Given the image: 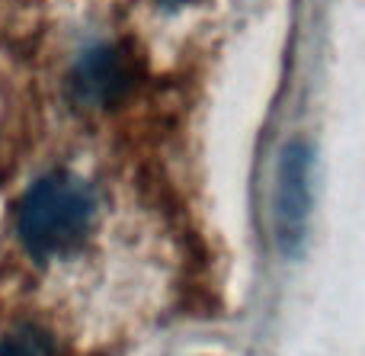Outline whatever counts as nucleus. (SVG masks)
<instances>
[{
  "instance_id": "39448f33",
  "label": "nucleus",
  "mask_w": 365,
  "mask_h": 356,
  "mask_svg": "<svg viewBox=\"0 0 365 356\" xmlns=\"http://www.w3.org/2000/svg\"><path fill=\"white\" fill-rule=\"evenodd\" d=\"M167 4H189V0H167Z\"/></svg>"
},
{
  "instance_id": "f257e3e1",
  "label": "nucleus",
  "mask_w": 365,
  "mask_h": 356,
  "mask_svg": "<svg viewBox=\"0 0 365 356\" xmlns=\"http://www.w3.org/2000/svg\"><path fill=\"white\" fill-rule=\"evenodd\" d=\"M96 222V193L68 171L45 173L26 190L16 209V231L36 257L74 254Z\"/></svg>"
},
{
  "instance_id": "7ed1b4c3",
  "label": "nucleus",
  "mask_w": 365,
  "mask_h": 356,
  "mask_svg": "<svg viewBox=\"0 0 365 356\" xmlns=\"http://www.w3.org/2000/svg\"><path fill=\"white\" fill-rule=\"evenodd\" d=\"M135 83V58L115 42L90 45L71 71V96L77 106L106 109L128 96Z\"/></svg>"
},
{
  "instance_id": "f03ea898",
  "label": "nucleus",
  "mask_w": 365,
  "mask_h": 356,
  "mask_svg": "<svg viewBox=\"0 0 365 356\" xmlns=\"http://www.w3.org/2000/svg\"><path fill=\"white\" fill-rule=\"evenodd\" d=\"M311 164L314 154L304 138L285 145L276 177V238L285 254H298L311 228Z\"/></svg>"
},
{
  "instance_id": "20e7f679",
  "label": "nucleus",
  "mask_w": 365,
  "mask_h": 356,
  "mask_svg": "<svg viewBox=\"0 0 365 356\" xmlns=\"http://www.w3.org/2000/svg\"><path fill=\"white\" fill-rule=\"evenodd\" d=\"M0 356H55V344L38 327H19L0 340Z\"/></svg>"
}]
</instances>
